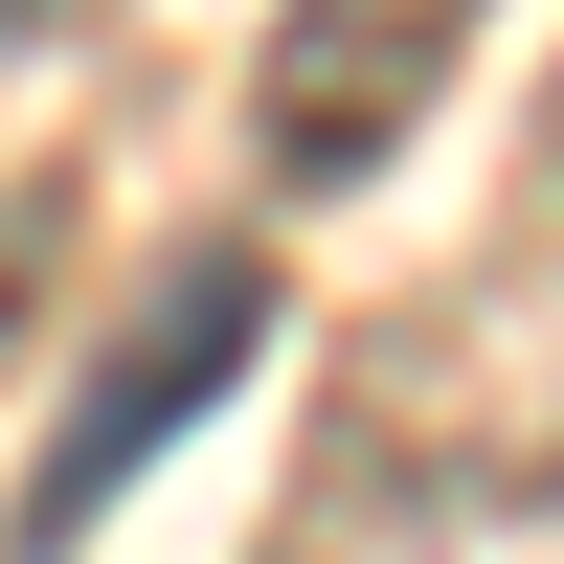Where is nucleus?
Here are the masks:
<instances>
[{
    "label": "nucleus",
    "mask_w": 564,
    "mask_h": 564,
    "mask_svg": "<svg viewBox=\"0 0 564 564\" xmlns=\"http://www.w3.org/2000/svg\"><path fill=\"white\" fill-rule=\"evenodd\" d=\"M45 271H68V181H0V361H23V316H45Z\"/></svg>",
    "instance_id": "7ed1b4c3"
},
{
    "label": "nucleus",
    "mask_w": 564,
    "mask_h": 564,
    "mask_svg": "<svg viewBox=\"0 0 564 564\" xmlns=\"http://www.w3.org/2000/svg\"><path fill=\"white\" fill-rule=\"evenodd\" d=\"M542 181H564V90H542Z\"/></svg>",
    "instance_id": "20e7f679"
},
{
    "label": "nucleus",
    "mask_w": 564,
    "mask_h": 564,
    "mask_svg": "<svg viewBox=\"0 0 564 564\" xmlns=\"http://www.w3.org/2000/svg\"><path fill=\"white\" fill-rule=\"evenodd\" d=\"M0 23H68V0H0Z\"/></svg>",
    "instance_id": "39448f33"
},
{
    "label": "nucleus",
    "mask_w": 564,
    "mask_h": 564,
    "mask_svg": "<svg viewBox=\"0 0 564 564\" xmlns=\"http://www.w3.org/2000/svg\"><path fill=\"white\" fill-rule=\"evenodd\" d=\"M497 0H271V68H249V135L271 181H384L430 135V90L475 68Z\"/></svg>",
    "instance_id": "f03ea898"
},
{
    "label": "nucleus",
    "mask_w": 564,
    "mask_h": 564,
    "mask_svg": "<svg viewBox=\"0 0 564 564\" xmlns=\"http://www.w3.org/2000/svg\"><path fill=\"white\" fill-rule=\"evenodd\" d=\"M249 339H271V271H249V249H181L159 294L113 316V361L68 384V430H45V475H23V520H0V542H23V564H68V542L113 520V497L159 475V452L204 430L226 384H249Z\"/></svg>",
    "instance_id": "f257e3e1"
}]
</instances>
